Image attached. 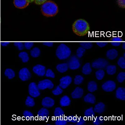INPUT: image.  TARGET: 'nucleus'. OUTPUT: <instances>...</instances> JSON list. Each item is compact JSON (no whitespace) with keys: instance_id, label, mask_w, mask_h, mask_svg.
Here are the masks:
<instances>
[{"instance_id":"obj_4","label":"nucleus","mask_w":125,"mask_h":125,"mask_svg":"<svg viewBox=\"0 0 125 125\" xmlns=\"http://www.w3.org/2000/svg\"><path fill=\"white\" fill-rule=\"evenodd\" d=\"M37 86L39 89L44 90L46 88L51 89L53 88L54 84L49 79H44L39 82Z\"/></svg>"},{"instance_id":"obj_25","label":"nucleus","mask_w":125,"mask_h":125,"mask_svg":"<svg viewBox=\"0 0 125 125\" xmlns=\"http://www.w3.org/2000/svg\"><path fill=\"white\" fill-rule=\"evenodd\" d=\"M5 75L9 79H11L15 77V73L13 70L10 68L6 69L4 72Z\"/></svg>"},{"instance_id":"obj_31","label":"nucleus","mask_w":125,"mask_h":125,"mask_svg":"<svg viewBox=\"0 0 125 125\" xmlns=\"http://www.w3.org/2000/svg\"><path fill=\"white\" fill-rule=\"evenodd\" d=\"M54 115L56 117H60L64 115V112L62 108L60 107H57L55 108L54 111Z\"/></svg>"},{"instance_id":"obj_49","label":"nucleus","mask_w":125,"mask_h":125,"mask_svg":"<svg viewBox=\"0 0 125 125\" xmlns=\"http://www.w3.org/2000/svg\"><path fill=\"white\" fill-rule=\"evenodd\" d=\"M47 1V0H34V2L36 4L40 5L43 4Z\"/></svg>"},{"instance_id":"obj_11","label":"nucleus","mask_w":125,"mask_h":125,"mask_svg":"<svg viewBox=\"0 0 125 125\" xmlns=\"http://www.w3.org/2000/svg\"><path fill=\"white\" fill-rule=\"evenodd\" d=\"M59 86L62 89H65L72 82V78L70 76L67 75L61 78Z\"/></svg>"},{"instance_id":"obj_37","label":"nucleus","mask_w":125,"mask_h":125,"mask_svg":"<svg viewBox=\"0 0 125 125\" xmlns=\"http://www.w3.org/2000/svg\"><path fill=\"white\" fill-rule=\"evenodd\" d=\"M84 80V78L81 75H77L75 76L74 79V83L75 85H79L81 84Z\"/></svg>"},{"instance_id":"obj_10","label":"nucleus","mask_w":125,"mask_h":125,"mask_svg":"<svg viewBox=\"0 0 125 125\" xmlns=\"http://www.w3.org/2000/svg\"><path fill=\"white\" fill-rule=\"evenodd\" d=\"M33 71L39 76L42 77L46 74V67L43 65L38 64L33 67Z\"/></svg>"},{"instance_id":"obj_52","label":"nucleus","mask_w":125,"mask_h":125,"mask_svg":"<svg viewBox=\"0 0 125 125\" xmlns=\"http://www.w3.org/2000/svg\"><path fill=\"white\" fill-rule=\"evenodd\" d=\"M125 43L124 42V43H123L122 44V48L124 49H125Z\"/></svg>"},{"instance_id":"obj_39","label":"nucleus","mask_w":125,"mask_h":125,"mask_svg":"<svg viewBox=\"0 0 125 125\" xmlns=\"http://www.w3.org/2000/svg\"><path fill=\"white\" fill-rule=\"evenodd\" d=\"M85 49L83 48L82 47H80L78 48L77 49L76 52L77 57L79 58H81L82 57L84 53L85 52Z\"/></svg>"},{"instance_id":"obj_38","label":"nucleus","mask_w":125,"mask_h":125,"mask_svg":"<svg viewBox=\"0 0 125 125\" xmlns=\"http://www.w3.org/2000/svg\"><path fill=\"white\" fill-rule=\"evenodd\" d=\"M80 45L85 49H89L93 47V44L91 42H81L80 43Z\"/></svg>"},{"instance_id":"obj_15","label":"nucleus","mask_w":125,"mask_h":125,"mask_svg":"<svg viewBox=\"0 0 125 125\" xmlns=\"http://www.w3.org/2000/svg\"><path fill=\"white\" fill-rule=\"evenodd\" d=\"M116 97L119 99L125 101V89L124 88L119 87L116 91Z\"/></svg>"},{"instance_id":"obj_42","label":"nucleus","mask_w":125,"mask_h":125,"mask_svg":"<svg viewBox=\"0 0 125 125\" xmlns=\"http://www.w3.org/2000/svg\"><path fill=\"white\" fill-rule=\"evenodd\" d=\"M117 79L118 80V82L122 83L124 82L125 79V72L120 73L118 74V76L117 77Z\"/></svg>"},{"instance_id":"obj_17","label":"nucleus","mask_w":125,"mask_h":125,"mask_svg":"<svg viewBox=\"0 0 125 125\" xmlns=\"http://www.w3.org/2000/svg\"><path fill=\"white\" fill-rule=\"evenodd\" d=\"M105 110V105L102 102H100L95 105L94 111L98 114H101Z\"/></svg>"},{"instance_id":"obj_48","label":"nucleus","mask_w":125,"mask_h":125,"mask_svg":"<svg viewBox=\"0 0 125 125\" xmlns=\"http://www.w3.org/2000/svg\"><path fill=\"white\" fill-rule=\"evenodd\" d=\"M96 43L99 47L103 48V47H105V46H106L108 44V42H96Z\"/></svg>"},{"instance_id":"obj_1","label":"nucleus","mask_w":125,"mask_h":125,"mask_svg":"<svg viewBox=\"0 0 125 125\" xmlns=\"http://www.w3.org/2000/svg\"><path fill=\"white\" fill-rule=\"evenodd\" d=\"M73 31L76 35L83 36L87 35L89 31L90 26L88 23L83 19L75 21L72 26Z\"/></svg>"},{"instance_id":"obj_22","label":"nucleus","mask_w":125,"mask_h":125,"mask_svg":"<svg viewBox=\"0 0 125 125\" xmlns=\"http://www.w3.org/2000/svg\"><path fill=\"white\" fill-rule=\"evenodd\" d=\"M111 44L114 46H119L123 41L120 37H114L111 39Z\"/></svg>"},{"instance_id":"obj_2","label":"nucleus","mask_w":125,"mask_h":125,"mask_svg":"<svg viewBox=\"0 0 125 125\" xmlns=\"http://www.w3.org/2000/svg\"><path fill=\"white\" fill-rule=\"evenodd\" d=\"M41 11L42 14L46 17H53L58 13V6L54 2L48 0L42 5Z\"/></svg>"},{"instance_id":"obj_51","label":"nucleus","mask_w":125,"mask_h":125,"mask_svg":"<svg viewBox=\"0 0 125 125\" xmlns=\"http://www.w3.org/2000/svg\"><path fill=\"white\" fill-rule=\"evenodd\" d=\"M10 43L9 42H3L0 43V44L3 47H5L8 46L9 44H10Z\"/></svg>"},{"instance_id":"obj_30","label":"nucleus","mask_w":125,"mask_h":125,"mask_svg":"<svg viewBox=\"0 0 125 125\" xmlns=\"http://www.w3.org/2000/svg\"><path fill=\"white\" fill-rule=\"evenodd\" d=\"M25 104L27 106L29 107H32L34 106L35 105V103L34 101V100L33 98H31V97H27V99L25 101Z\"/></svg>"},{"instance_id":"obj_3","label":"nucleus","mask_w":125,"mask_h":125,"mask_svg":"<svg viewBox=\"0 0 125 125\" xmlns=\"http://www.w3.org/2000/svg\"><path fill=\"white\" fill-rule=\"evenodd\" d=\"M71 50L69 47L63 43H61L56 51V55L60 60L66 59L71 54Z\"/></svg>"},{"instance_id":"obj_36","label":"nucleus","mask_w":125,"mask_h":125,"mask_svg":"<svg viewBox=\"0 0 125 125\" xmlns=\"http://www.w3.org/2000/svg\"><path fill=\"white\" fill-rule=\"evenodd\" d=\"M104 121V119L103 117H97L95 118V119L94 120L93 124L94 125H100L101 124H103Z\"/></svg>"},{"instance_id":"obj_44","label":"nucleus","mask_w":125,"mask_h":125,"mask_svg":"<svg viewBox=\"0 0 125 125\" xmlns=\"http://www.w3.org/2000/svg\"><path fill=\"white\" fill-rule=\"evenodd\" d=\"M46 77H50L52 78H54L55 77V75L54 73L51 69H48L46 73Z\"/></svg>"},{"instance_id":"obj_7","label":"nucleus","mask_w":125,"mask_h":125,"mask_svg":"<svg viewBox=\"0 0 125 125\" xmlns=\"http://www.w3.org/2000/svg\"><path fill=\"white\" fill-rule=\"evenodd\" d=\"M68 68L70 69L73 70L78 69L81 66L79 61L75 55H73L71 58L68 61Z\"/></svg>"},{"instance_id":"obj_43","label":"nucleus","mask_w":125,"mask_h":125,"mask_svg":"<svg viewBox=\"0 0 125 125\" xmlns=\"http://www.w3.org/2000/svg\"><path fill=\"white\" fill-rule=\"evenodd\" d=\"M14 45L16 47H17L18 49H19V51H22L24 49V44L22 42H14Z\"/></svg>"},{"instance_id":"obj_23","label":"nucleus","mask_w":125,"mask_h":125,"mask_svg":"<svg viewBox=\"0 0 125 125\" xmlns=\"http://www.w3.org/2000/svg\"><path fill=\"white\" fill-rule=\"evenodd\" d=\"M92 69L91 67V65L90 63H85L82 68L83 73L85 75H89L92 72Z\"/></svg>"},{"instance_id":"obj_32","label":"nucleus","mask_w":125,"mask_h":125,"mask_svg":"<svg viewBox=\"0 0 125 125\" xmlns=\"http://www.w3.org/2000/svg\"><path fill=\"white\" fill-rule=\"evenodd\" d=\"M67 121L65 120V118L62 116L58 117L55 122L56 125H65L67 124Z\"/></svg>"},{"instance_id":"obj_18","label":"nucleus","mask_w":125,"mask_h":125,"mask_svg":"<svg viewBox=\"0 0 125 125\" xmlns=\"http://www.w3.org/2000/svg\"><path fill=\"white\" fill-rule=\"evenodd\" d=\"M71 102V101L69 97L64 95L61 98L60 104L62 107H66L70 105Z\"/></svg>"},{"instance_id":"obj_47","label":"nucleus","mask_w":125,"mask_h":125,"mask_svg":"<svg viewBox=\"0 0 125 125\" xmlns=\"http://www.w3.org/2000/svg\"><path fill=\"white\" fill-rule=\"evenodd\" d=\"M118 5L122 9L125 8V0H117Z\"/></svg>"},{"instance_id":"obj_34","label":"nucleus","mask_w":125,"mask_h":125,"mask_svg":"<svg viewBox=\"0 0 125 125\" xmlns=\"http://www.w3.org/2000/svg\"><path fill=\"white\" fill-rule=\"evenodd\" d=\"M64 118L67 122L73 123H76L78 120V118L75 116L71 115V116H66Z\"/></svg>"},{"instance_id":"obj_9","label":"nucleus","mask_w":125,"mask_h":125,"mask_svg":"<svg viewBox=\"0 0 125 125\" xmlns=\"http://www.w3.org/2000/svg\"><path fill=\"white\" fill-rule=\"evenodd\" d=\"M103 89L106 92H112L116 88V84L113 81H108L102 85Z\"/></svg>"},{"instance_id":"obj_26","label":"nucleus","mask_w":125,"mask_h":125,"mask_svg":"<svg viewBox=\"0 0 125 125\" xmlns=\"http://www.w3.org/2000/svg\"><path fill=\"white\" fill-rule=\"evenodd\" d=\"M19 56L20 58L21 59L22 61L23 62H27L29 60V55L27 52L25 51H23L19 53Z\"/></svg>"},{"instance_id":"obj_40","label":"nucleus","mask_w":125,"mask_h":125,"mask_svg":"<svg viewBox=\"0 0 125 125\" xmlns=\"http://www.w3.org/2000/svg\"><path fill=\"white\" fill-rule=\"evenodd\" d=\"M118 65L121 67V68H125V59L124 57H120L118 61Z\"/></svg>"},{"instance_id":"obj_35","label":"nucleus","mask_w":125,"mask_h":125,"mask_svg":"<svg viewBox=\"0 0 125 125\" xmlns=\"http://www.w3.org/2000/svg\"><path fill=\"white\" fill-rule=\"evenodd\" d=\"M23 115L24 117H25L26 118V119L28 120L32 119L33 118V117H34L33 114L31 112L27 110L24 111L23 113Z\"/></svg>"},{"instance_id":"obj_8","label":"nucleus","mask_w":125,"mask_h":125,"mask_svg":"<svg viewBox=\"0 0 125 125\" xmlns=\"http://www.w3.org/2000/svg\"><path fill=\"white\" fill-rule=\"evenodd\" d=\"M19 77L23 81H27L31 77V73L26 68H24L19 72Z\"/></svg>"},{"instance_id":"obj_46","label":"nucleus","mask_w":125,"mask_h":125,"mask_svg":"<svg viewBox=\"0 0 125 125\" xmlns=\"http://www.w3.org/2000/svg\"><path fill=\"white\" fill-rule=\"evenodd\" d=\"M76 125H83L85 124V121L83 118L82 117H80L78 118V120L77 122L76 123Z\"/></svg>"},{"instance_id":"obj_41","label":"nucleus","mask_w":125,"mask_h":125,"mask_svg":"<svg viewBox=\"0 0 125 125\" xmlns=\"http://www.w3.org/2000/svg\"><path fill=\"white\" fill-rule=\"evenodd\" d=\"M62 92H63V90L61 89L60 86L58 85L56 87V88L52 91V93L54 94V95H57L61 94Z\"/></svg>"},{"instance_id":"obj_6","label":"nucleus","mask_w":125,"mask_h":125,"mask_svg":"<svg viewBox=\"0 0 125 125\" xmlns=\"http://www.w3.org/2000/svg\"><path fill=\"white\" fill-rule=\"evenodd\" d=\"M108 64V61L104 58H98L93 62L92 66L93 68L101 69L105 68Z\"/></svg>"},{"instance_id":"obj_21","label":"nucleus","mask_w":125,"mask_h":125,"mask_svg":"<svg viewBox=\"0 0 125 125\" xmlns=\"http://www.w3.org/2000/svg\"><path fill=\"white\" fill-rule=\"evenodd\" d=\"M56 68L58 72L61 73H63L67 71V70H68V65L66 63L58 64L56 66Z\"/></svg>"},{"instance_id":"obj_27","label":"nucleus","mask_w":125,"mask_h":125,"mask_svg":"<svg viewBox=\"0 0 125 125\" xmlns=\"http://www.w3.org/2000/svg\"><path fill=\"white\" fill-rule=\"evenodd\" d=\"M116 71V67L115 65H108L106 68V72L108 75H113L115 73Z\"/></svg>"},{"instance_id":"obj_14","label":"nucleus","mask_w":125,"mask_h":125,"mask_svg":"<svg viewBox=\"0 0 125 125\" xmlns=\"http://www.w3.org/2000/svg\"><path fill=\"white\" fill-rule=\"evenodd\" d=\"M83 94V90L82 88L77 87L74 91L71 93V96L73 98H80L82 97Z\"/></svg>"},{"instance_id":"obj_13","label":"nucleus","mask_w":125,"mask_h":125,"mask_svg":"<svg viewBox=\"0 0 125 125\" xmlns=\"http://www.w3.org/2000/svg\"><path fill=\"white\" fill-rule=\"evenodd\" d=\"M55 104V101L53 98L49 97L44 98L42 101V105L43 106L48 108H50L53 107Z\"/></svg>"},{"instance_id":"obj_29","label":"nucleus","mask_w":125,"mask_h":125,"mask_svg":"<svg viewBox=\"0 0 125 125\" xmlns=\"http://www.w3.org/2000/svg\"><path fill=\"white\" fill-rule=\"evenodd\" d=\"M84 115L85 117L88 118H92L94 116V115H95V114L93 109V108L91 107L88 109L86 110L84 113Z\"/></svg>"},{"instance_id":"obj_5","label":"nucleus","mask_w":125,"mask_h":125,"mask_svg":"<svg viewBox=\"0 0 125 125\" xmlns=\"http://www.w3.org/2000/svg\"><path fill=\"white\" fill-rule=\"evenodd\" d=\"M29 94L31 96L36 98L40 95V91L35 83H31L29 86Z\"/></svg>"},{"instance_id":"obj_50","label":"nucleus","mask_w":125,"mask_h":125,"mask_svg":"<svg viewBox=\"0 0 125 125\" xmlns=\"http://www.w3.org/2000/svg\"><path fill=\"white\" fill-rule=\"evenodd\" d=\"M43 44L45 46H47L48 47H52L53 45V42H43Z\"/></svg>"},{"instance_id":"obj_33","label":"nucleus","mask_w":125,"mask_h":125,"mask_svg":"<svg viewBox=\"0 0 125 125\" xmlns=\"http://www.w3.org/2000/svg\"><path fill=\"white\" fill-rule=\"evenodd\" d=\"M105 75V72L103 70H99L95 72V76L98 80H101Z\"/></svg>"},{"instance_id":"obj_28","label":"nucleus","mask_w":125,"mask_h":125,"mask_svg":"<svg viewBox=\"0 0 125 125\" xmlns=\"http://www.w3.org/2000/svg\"><path fill=\"white\" fill-rule=\"evenodd\" d=\"M30 53L32 57L33 58H37L39 57L41 54V51L39 48L37 47H35L31 51Z\"/></svg>"},{"instance_id":"obj_12","label":"nucleus","mask_w":125,"mask_h":125,"mask_svg":"<svg viewBox=\"0 0 125 125\" xmlns=\"http://www.w3.org/2000/svg\"><path fill=\"white\" fill-rule=\"evenodd\" d=\"M13 3L18 9H23L28 7L30 3L28 0H14Z\"/></svg>"},{"instance_id":"obj_20","label":"nucleus","mask_w":125,"mask_h":125,"mask_svg":"<svg viewBox=\"0 0 125 125\" xmlns=\"http://www.w3.org/2000/svg\"><path fill=\"white\" fill-rule=\"evenodd\" d=\"M84 101L85 102L94 104L95 102V97L92 94H88L84 97Z\"/></svg>"},{"instance_id":"obj_16","label":"nucleus","mask_w":125,"mask_h":125,"mask_svg":"<svg viewBox=\"0 0 125 125\" xmlns=\"http://www.w3.org/2000/svg\"><path fill=\"white\" fill-rule=\"evenodd\" d=\"M118 52L115 49H111L107 52L106 56L110 60H113L118 56Z\"/></svg>"},{"instance_id":"obj_45","label":"nucleus","mask_w":125,"mask_h":125,"mask_svg":"<svg viewBox=\"0 0 125 125\" xmlns=\"http://www.w3.org/2000/svg\"><path fill=\"white\" fill-rule=\"evenodd\" d=\"M24 47L27 50H30L33 46H34V43L33 42H25L24 44Z\"/></svg>"},{"instance_id":"obj_24","label":"nucleus","mask_w":125,"mask_h":125,"mask_svg":"<svg viewBox=\"0 0 125 125\" xmlns=\"http://www.w3.org/2000/svg\"><path fill=\"white\" fill-rule=\"evenodd\" d=\"M98 88L97 85L94 81H91L88 83V89L90 92H94L97 90Z\"/></svg>"},{"instance_id":"obj_19","label":"nucleus","mask_w":125,"mask_h":125,"mask_svg":"<svg viewBox=\"0 0 125 125\" xmlns=\"http://www.w3.org/2000/svg\"><path fill=\"white\" fill-rule=\"evenodd\" d=\"M38 116L42 120L47 118L49 115V111L45 108H42L38 112Z\"/></svg>"},{"instance_id":"obj_53","label":"nucleus","mask_w":125,"mask_h":125,"mask_svg":"<svg viewBox=\"0 0 125 125\" xmlns=\"http://www.w3.org/2000/svg\"><path fill=\"white\" fill-rule=\"evenodd\" d=\"M29 2V3H32L34 1V0H28Z\"/></svg>"}]
</instances>
